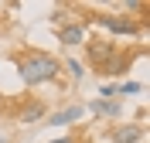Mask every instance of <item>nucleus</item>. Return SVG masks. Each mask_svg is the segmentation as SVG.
<instances>
[{
    "label": "nucleus",
    "mask_w": 150,
    "mask_h": 143,
    "mask_svg": "<svg viewBox=\"0 0 150 143\" xmlns=\"http://www.w3.org/2000/svg\"><path fill=\"white\" fill-rule=\"evenodd\" d=\"M14 61H17V75L28 89L45 85L51 78H58L62 72V61L48 51H38V48H24V51H14Z\"/></svg>",
    "instance_id": "1"
},
{
    "label": "nucleus",
    "mask_w": 150,
    "mask_h": 143,
    "mask_svg": "<svg viewBox=\"0 0 150 143\" xmlns=\"http://www.w3.org/2000/svg\"><path fill=\"white\" fill-rule=\"evenodd\" d=\"M143 136H147V130H143L140 123H120L109 133V143H140Z\"/></svg>",
    "instance_id": "4"
},
{
    "label": "nucleus",
    "mask_w": 150,
    "mask_h": 143,
    "mask_svg": "<svg viewBox=\"0 0 150 143\" xmlns=\"http://www.w3.org/2000/svg\"><path fill=\"white\" fill-rule=\"evenodd\" d=\"M85 55H89V65H92V72L96 75H99V72H103L106 65H109L112 58L120 55V48L112 44V41H85Z\"/></svg>",
    "instance_id": "3"
},
{
    "label": "nucleus",
    "mask_w": 150,
    "mask_h": 143,
    "mask_svg": "<svg viewBox=\"0 0 150 143\" xmlns=\"http://www.w3.org/2000/svg\"><path fill=\"white\" fill-rule=\"evenodd\" d=\"M0 143H4V140H0Z\"/></svg>",
    "instance_id": "15"
},
{
    "label": "nucleus",
    "mask_w": 150,
    "mask_h": 143,
    "mask_svg": "<svg viewBox=\"0 0 150 143\" xmlns=\"http://www.w3.org/2000/svg\"><path fill=\"white\" fill-rule=\"evenodd\" d=\"M62 72L72 75V82H82V78H85V65L75 61V58H65V61H62Z\"/></svg>",
    "instance_id": "10"
},
{
    "label": "nucleus",
    "mask_w": 150,
    "mask_h": 143,
    "mask_svg": "<svg viewBox=\"0 0 150 143\" xmlns=\"http://www.w3.org/2000/svg\"><path fill=\"white\" fill-rule=\"evenodd\" d=\"M89 109H92L99 119H120V116H123V106L116 102V99H92Z\"/></svg>",
    "instance_id": "8"
},
{
    "label": "nucleus",
    "mask_w": 150,
    "mask_h": 143,
    "mask_svg": "<svg viewBox=\"0 0 150 143\" xmlns=\"http://www.w3.org/2000/svg\"><path fill=\"white\" fill-rule=\"evenodd\" d=\"M126 65H130V55H123V51H120V55L112 58L109 65L99 72V75H123V72H126Z\"/></svg>",
    "instance_id": "9"
},
{
    "label": "nucleus",
    "mask_w": 150,
    "mask_h": 143,
    "mask_svg": "<svg viewBox=\"0 0 150 143\" xmlns=\"http://www.w3.org/2000/svg\"><path fill=\"white\" fill-rule=\"evenodd\" d=\"M137 92H143L140 82H120L116 85V95H137Z\"/></svg>",
    "instance_id": "11"
},
{
    "label": "nucleus",
    "mask_w": 150,
    "mask_h": 143,
    "mask_svg": "<svg viewBox=\"0 0 150 143\" xmlns=\"http://www.w3.org/2000/svg\"><path fill=\"white\" fill-rule=\"evenodd\" d=\"M112 95H116V85H109V82L99 85V99H112Z\"/></svg>",
    "instance_id": "12"
},
{
    "label": "nucleus",
    "mask_w": 150,
    "mask_h": 143,
    "mask_svg": "<svg viewBox=\"0 0 150 143\" xmlns=\"http://www.w3.org/2000/svg\"><path fill=\"white\" fill-rule=\"evenodd\" d=\"M79 24H96V27H106L109 34H116V38H143V24H137L133 17H126V14H85V17H79Z\"/></svg>",
    "instance_id": "2"
},
{
    "label": "nucleus",
    "mask_w": 150,
    "mask_h": 143,
    "mask_svg": "<svg viewBox=\"0 0 150 143\" xmlns=\"http://www.w3.org/2000/svg\"><path fill=\"white\" fill-rule=\"evenodd\" d=\"M126 10H133V14H140V10H147V4H137V0H130V4H126Z\"/></svg>",
    "instance_id": "13"
},
{
    "label": "nucleus",
    "mask_w": 150,
    "mask_h": 143,
    "mask_svg": "<svg viewBox=\"0 0 150 143\" xmlns=\"http://www.w3.org/2000/svg\"><path fill=\"white\" fill-rule=\"evenodd\" d=\"M48 143H79L75 136H58V140H48Z\"/></svg>",
    "instance_id": "14"
},
{
    "label": "nucleus",
    "mask_w": 150,
    "mask_h": 143,
    "mask_svg": "<svg viewBox=\"0 0 150 143\" xmlns=\"http://www.w3.org/2000/svg\"><path fill=\"white\" fill-rule=\"evenodd\" d=\"M82 116H85V106H65V109H58V113L48 116L45 126H72V123H79Z\"/></svg>",
    "instance_id": "7"
},
{
    "label": "nucleus",
    "mask_w": 150,
    "mask_h": 143,
    "mask_svg": "<svg viewBox=\"0 0 150 143\" xmlns=\"http://www.w3.org/2000/svg\"><path fill=\"white\" fill-rule=\"evenodd\" d=\"M45 119H48V106L41 99H31L17 109V123H45Z\"/></svg>",
    "instance_id": "6"
},
{
    "label": "nucleus",
    "mask_w": 150,
    "mask_h": 143,
    "mask_svg": "<svg viewBox=\"0 0 150 143\" xmlns=\"http://www.w3.org/2000/svg\"><path fill=\"white\" fill-rule=\"evenodd\" d=\"M58 41L62 44H68V48H79V44H85V27L79 24V20H65L62 27H58Z\"/></svg>",
    "instance_id": "5"
}]
</instances>
